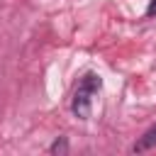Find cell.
I'll return each mask as SVG.
<instances>
[{
  "instance_id": "1",
  "label": "cell",
  "mask_w": 156,
  "mask_h": 156,
  "mask_svg": "<svg viewBox=\"0 0 156 156\" xmlns=\"http://www.w3.org/2000/svg\"><path fill=\"white\" fill-rule=\"evenodd\" d=\"M102 90V78L93 71H88L80 83L76 85L73 90V98H71V112L78 117V119H88L90 112H93V98Z\"/></svg>"
},
{
  "instance_id": "2",
  "label": "cell",
  "mask_w": 156,
  "mask_h": 156,
  "mask_svg": "<svg viewBox=\"0 0 156 156\" xmlns=\"http://www.w3.org/2000/svg\"><path fill=\"white\" fill-rule=\"evenodd\" d=\"M151 149H156V122L134 141V146H132V151L134 154H146V151H151Z\"/></svg>"
},
{
  "instance_id": "3",
  "label": "cell",
  "mask_w": 156,
  "mask_h": 156,
  "mask_svg": "<svg viewBox=\"0 0 156 156\" xmlns=\"http://www.w3.org/2000/svg\"><path fill=\"white\" fill-rule=\"evenodd\" d=\"M68 151V141L63 139V136H58L51 146H49V154H66Z\"/></svg>"
},
{
  "instance_id": "4",
  "label": "cell",
  "mask_w": 156,
  "mask_h": 156,
  "mask_svg": "<svg viewBox=\"0 0 156 156\" xmlns=\"http://www.w3.org/2000/svg\"><path fill=\"white\" fill-rule=\"evenodd\" d=\"M154 15H156V0H151L146 7V17H154Z\"/></svg>"
}]
</instances>
